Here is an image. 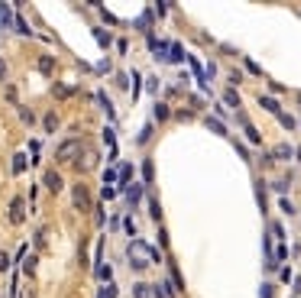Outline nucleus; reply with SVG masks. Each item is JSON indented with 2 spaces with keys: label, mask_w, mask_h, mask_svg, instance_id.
I'll list each match as a JSON object with an SVG mask.
<instances>
[{
  "label": "nucleus",
  "mask_w": 301,
  "mask_h": 298,
  "mask_svg": "<svg viewBox=\"0 0 301 298\" xmlns=\"http://www.w3.org/2000/svg\"><path fill=\"white\" fill-rule=\"evenodd\" d=\"M130 256H133V269H146V262L152 259V262H159L162 256H159V249H152L149 243H142V240H136V243H130Z\"/></svg>",
  "instance_id": "obj_1"
},
{
  "label": "nucleus",
  "mask_w": 301,
  "mask_h": 298,
  "mask_svg": "<svg viewBox=\"0 0 301 298\" xmlns=\"http://www.w3.org/2000/svg\"><path fill=\"white\" fill-rule=\"evenodd\" d=\"M72 204H74L78 214H88L91 211V188H88V185H74L72 188Z\"/></svg>",
  "instance_id": "obj_2"
},
{
  "label": "nucleus",
  "mask_w": 301,
  "mask_h": 298,
  "mask_svg": "<svg viewBox=\"0 0 301 298\" xmlns=\"http://www.w3.org/2000/svg\"><path fill=\"white\" fill-rule=\"evenodd\" d=\"M78 156H81V143H78V140H65V143L56 149V159H58V162H74Z\"/></svg>",
  "instance_id": "obj_3"
},
{
  "label": "nucleus",
  "mask_w": 301,
  "mask_h": 298,
  "mask_svg": "<svg viewBox=\"0 0 301 298\" xmlns=\"http://www.w3.org/2000/svg\"><path fill=\"white\" fill-rule=\"evenodd\" d=\"M98 159H100V152H94V149H81V156L74 159V169H78V172H91L94 165H98Z\"/></svg>",
  "instance_id": "obj_4"
},
{
  "label": "nucleus",
  "mask_w": 301,
  "mask_h": 298,
  "mask_svg": "<svg viewBox=\"0 0 301 298\" xmlns=\"http://www.w3.org/2000/svg\"><path fill=\"white\" fill-rule=\"evenodd\" d=\"M42 185L49 188V195H58L62 191V175L56 169H46V175H42Z\"/></svg>",
  "instance_id": "obj_5"
},
{
  "label": "nucleus",
  "mask_w": 301,
  "mask_h": 298,
  "mask_svg": "<svg viewBox=\"0 0 301 298\" xmlns=\"http://www.w3.org/2000/svg\"><path fill=\"white\" fill-rule=\"evenodd\" d=\"M10 220H13V224H23V220H26V207H23V198H13L10 201Z\"/></svg>",
  "instance_id": "obj_6"
},
{
  "label": "nucleus",
  "mask_w": 301,
  "mask_h": 298,
  "mask_svg": "<svg viewBox=\"0 0 301 298\" xmlns=\"http://www.w3.org/2000/svg\"><path fill=\"white\" fill-rule=\"evenodd\" d=\"M117 182H123V188L133 185V165H130V162H120L117 165Z\"/></svg>",
  "instance_id": "obj_7"
},
{
  "label": "nucleus",
  "mask_w": 301,
  "mask_h": 298,
  "mask_svg": "<svg viewBox=\"0 0 301 298\" xmlns=\"http://www.w3.org/2000/svg\"><path fill=\"white\" fill-rule=\"evenodd\" d=\"M259 104H262V107L269 110V114H276V117L282 114V104H278L276 98H269V94H262V98H259Z\"/></svg>",
  "instance_id": "obj_8"
},
{
  "label": "nucleus",
  "mask_w": 301,
  "mask_h": 298,
  "mask_svg": "<svg viewBox=\"0 0 301 298\" xmlns=\"http://www.w3.org/2000/svg\"><path fill=\"white\" fill-rule=\"evenodd\" d=\"M26 169H30V159H26L23 152H16V156H13V175H23Z\"/></svg>",
  "instance_id": "obj_9"
},
{
  "label": "nucleus",
  "mask_w": 301,
  "mask_h": 298,
  "mask_svg": "<svg viewBox=\"0 0 301 298\" xmlns=\"http://www.w3.org/2000/svg\"><path fill=\"white\" fill-rule=\"evenodd\" d=\"M0 26H13V7L10 4H0Z\"/></svg>",
  "instance_id": "obj_10"
},
{
  "label": "nucleus",
  "mask_w": 301,
  "mask_h": 298,
  "mask_svg": "<svg viewBox=\"0 0 301 298\" xmlns=\"http://www.w3.org/2000/svg\"><path fill=\"white\" fill-rule=\"evenodd\" d=\"M149 49H152V52H156V59H166V49H168V46H166V43H162V39H156V36H149Z\"/></svg>",
  "instance_id": "obj_11"
},
{
  "label": "nucleus",
  "mask_w": 301,
  "mask_h": 298,
  "mask_svg": "<svg viewBox=\"0 0 301 298\" xmlns=\"http://www.w3.org/2000/svg\"><path fill=\"white\" fill-rule=\"evenodd\" d=\"M123 195H126V201H130V204H140L142 188H140V185H130V188H123Z\"/></svg>",
  "instance_id": "obj_12"
},
{
  "label": "nucleus",
  "mask_w": 301,
  "mask_h": 298,
  "mask_svg": "<svg viewBox=\"0 0 301 298\" xmlns=\"http://www.w3.org/2000/svg\"><path fill=\"white\" fill-rule=\"evenodd\" d=\"M42 130H46V133H56V130H58V114H46L42 117Z\"/></svg>",
  "instance_id": "obj_13"
},
{
  "label": "nucleus",
  "mask_w": 301,
  "mask_h": 298,
  "mask_svg": "<svg viewBox=\"0 0 301 298\" xmlns=\"http://www.w3.org/2000/svg\"><path fill=\"white\" fill-rule=\"evenodd\" d=\"M39 72L52 75V72H56V59H52V55H42V59H39Z\"/></svg>",
  "instance_id": "obj_14"
},
{
  "label": "nucleus",
  "mask_w": 301,
  "mask_h": 298,
  "mask_svg": "<svg viewBox=\"0 0 301 298\" xmlns=\"http://www.w3.org/2000/svg\"><path fill=\"white\" fill-rule=\"evenodd\" d=\"M224 104H227V107H240V94H236V88H227V91H224Z\"/></svg>",
  "instance_id": "obj_15"
},
{
  "label": "nucleus",
  "mask_w": 301,
  "mask_h": 298,
  "mask_svg": "<svg viewBox=\"0 0 301 298\" xmlns=\"http://www.w3.org/2000/svg\"><path fill=\"white\" fill-rule=\"evenodd\" d=\"M168 49H172V52H168V55H166V59H168V62H184V49H182V46H178V43H172V46H168Z\"/></svg>",
  "instance_id": "obj_16"
},
{
  "label": "nucleus",
  "mask_w": 301,
  "mask_h": 298,
  "mask_svg": "<svg viewBox=\"0 0 301 298\" xmlns=\"http://www.w3.org/2000/svg\"><path fill=\"white\" fill-rule=\"evenodd\" d=\"M23 269H26V275L32 279V275H36V256H30V253H26V256H23Z\"/></svg>",
  "instance_id": "obj_17"
},
{
  "label": "nucleus",
  "mask_w": 301,
  "mask_h": 298,
  "mask_svg": "<svg viewBox=\"0 0 301 298\" xmlns=\"http://www.w3.org/2000/svg\"><path fill=\"white\" fill-rule=\"evenodd\" d=\"M20 120H23L26 127H32V123H36V114H32L30 107H20Z\"/></svg>",
  "instance_id": "obj_18"
},
{
  "label": "nucleus",
  "mask_w": 301,
  "mask_h": 298,
  "mask_svg": "<svg viewBox=\"0 0 301 298\" xmlns=\"http://www.w3.org/2000/svg\"><path fill=\"white\" fill-rule=\"evenodd\" d=\"M208 127L214 130V133H220V136H227V127H224L220 120H217V117H208Z\"/></svg>",
  "instance_id": "obj_19"
},
{
  "label": "nucleus",
  "mask_w": 301,
  "mask_h": 298,
  "mask_svg": "<svg viewBox=\"0 0 301 298\" xmlns=\"http://www.w3.org/2000/svg\"><path fill=\"white\" fill-rule=\"evenodd\" d=\"M278 120H282V127H285V130H295V127H298V120H295L292 114H285V110L278 114Z\"/></svg>",
  "instance_id": "obj_20"
},
{
  "label": "nucleus",
  "mask_w": 301,
  "mask_h": 298,
  "mask_svg": "<svg viewBox=\"0 0 301 298\" xmlns=\"http://www.w3.org/2000/svg\"><path fill=\"white\" fill-rule=\"evenodd\" d=\"M292 156H295V149H292V146H285V143H282V146H276V159H292Z\"/></svg>",
  "instance_id": "obj_21"
},
{
  "label": "nucleus",
  "mask_w": 301,
  "mask_h": 298,
  "mask_svg": "<svg viewBox=\"0 0 301 298\" xmlns=\"http://www.w3.org/2000/svg\"><path fill=\"white\" fill-rule=\"evenodd\" d=\"M13 26H16V33H23V36H30V33H32V30H30V23H26L23 17H16V20H13Z\"/></svg>",
  "instance_id": "obj_22"
},
{
  "label": "nucleus",
  "mask_w": 301,
  "mask_h": 298,
  "mask_svg": "<svg viewBox=\"0 0 301 298\" xmlns=\"http://www.w3.org/2000/svg\"><path fill=\"white\" fill-rule=\"evenodd\" d=\"M133 295H136V298H149V295H152V288H149L146 282H140V285L133 288Z\"/></svg>",
  "instance_id": "obj_23"
},
{
  "label": "nucleus",
  "mask_w": 301,
  "mask_h": 298,
  "mask_svg": "<svg viewBox=\"0 0 301 298\" xmlns=\"http://www.w3.org/2000/svg\"><path fill=\"white\" fill-rule=\"evenodd\" d=\"M152 175H156V169H152V159H146V162H142V178H146V182H152Z\"/></svg>",
  "instance_id": "obj_24"
},
{
  "label": "nucleus",
  "mask_w": 301,
  "mask_h": 298,
  "mask_svg": "<svg viewBox=\"0 0 301 298\" xmlns=\"http://www.w3.org/2000/svg\"><path fill=\"white\" fill-rule=\"evenodd\" d=\"M94 36H98V43H100V46H110V43H114L107 30H94Z\"/></svg>",
  "instance_id": "obj_25"
},
{
  "label": "nucleus",
  "mask_w": 301,
  "mask_h": 298,
  "mask_svg": "<svg viewBox=\"0 0 301 298\" xmlns=\"http://www.w3.org/2000/svg\"><path fill=\"white\" fill-rule=\"evenodd\" d=\"M74 94V88H68V85H56V98H72Z\"/></svg>",
  "instance_id": "obj_26"
},
{
  "label": "nucleus",
  "mask_w": 301,
  "mask_h": 298,
  "mask_svg": "<svg viewBox=\"0 0 301 298\" xmlns=\"http://www.w3.org/2000/svg\"><path fill=\"white\" fill-rule=\"evenodd\" d=\"M246 140H250V143H259L262 136H259V130H256V127H250V123H246Z\"/></svg>",
  "instance_id": "obj_27"
},
{
  "label": "nucleus",
  "mask_w": 301,
  "mask_h": 298,
  "mask_svg": "<svg viewBox=\"0 0 301 298\" xmlns=\"http://www.w3.org/2000/svg\"><path fill=\"white\" fill-rule=\"evenodd\" d=\"M114 182H117V169H107L104 172V185H107V188H114Z\"/></svg>",
  "instance_id": "obj_28"
},
{
  "label": "nucleus",
  "mask_w": 301,
  "mask_h": 298,
  "mask_svg": "<svg viewBox=\"0 0 301 298\" xmlns=\"http://www.w3.org/2000/svg\"><path fill=\"white\" fill-rule=\"evenodd\" d=\"M156 120H168V107L166 104H156Z\"/></svg>",
  "instance_id": "obj_29"
},
{
  "label": "nucleus",
  "mask_w": 301,
  "mask_h": 298,
  "mask_svg": "<svg viewBox=\"0 0 301 298\" xmlns=\"http://www.w3.org/2000/svg\"><path fill=\"white\" fill-rule=\"evenodd\" d=\"M16 298H36V285H32V282H30V285H26L23 292H16Z\"/></svg>",
  "instance_id": "obj_30"
},
{
  "label": "nucleus",
  "mask_w": 301,
  "mask_h": 298,
  "mask_svg": "<svg viewBox=\"0 0 301 298\" xmlns=\"http://www.w3.org/2000/svg\"><path fill=\"white\" fill-rule=\"evenodd\" d=\"M98 279H104L110 285V266H98Z\"/></svg>",
  "instance_id": "obj_31"
},
{
  "label": "nucleus",
  "mask_w": 301,
  "mask_h": 298,
  "mask_svg": "<svg viewBox=\"0 0 301 298\" xmlns=\"http://www.w3.org/2000/svg\"><path fill=\"white\" fill-rule=\"evenodd\" d=\"M149 214H152V220H159V217H162V207L152 201V204H149Z\"/></svg>",
  "instance_id": "obj_32"
},
{
  "label": "nucleus",
  "mask_w": 301,
  "mask_h": 298,
  "mask_svg": "<svg viewBox=\"0 0 301 298\" xmlns=\"http://www.w3.org/2000/svg\"><path fill=\"white\" fill-rule=\"evenodd\" d=\"M285 256H288V249H285V243H278V246H276V262L285 259Z\"/></svg>",
  "instance_id": "obj_33"
},
{
  "label": "nucleus",
  "mask_w": 301,
  "mask_h": 298,
  "mask_svg": "<svg viewBox=\"0 0 301 298\" xmlns=\"http://www.w3.org/2000/svg\"><path fill=\"white\" fill-rule=\"evenodd\" d=\"M272 295H276V288H272V285H262V288H259V298H272Z\"/></svg>",
  "instance_id": "obj_34"
},
{
  "label": "nucleus",
  "mask_w": 301,
  "mask_h": 298,
  "mask_svg": "<svg viewBox=\"0 0 301 298\" xmlns=\"http://www.w3.org/2000/svg\"><path fill=\"white\" fill-rule=\"evenodd\" d=\"M6 269H10V256L0 253V272H6Z\"/></svg>",
  "instance_id": "obj_35"
},
{
  "label": "nucleus",
  "mask_w": 301,
  "mask_h": 298,
  "mask_svg": "<svg viewBox=\"0 0 301 298\" xmlns=\"http://www.w3.org/2000/svg\"><path fill=\"white\" fill-rule=\"evenodd\" d=\"M246 68H250L252 75H262V68H259V65H256V62H252V59H246Z\"/></svg>",
  "instance_id": "obj_36"
},
{
  "label": "nucleus",
  "mask_w": 301,
  "mask_h": 298,
  "mask_svg": "<svg viewBox=\"0 0 301 298\" xmlns=\"http://www.w3.org/2000/svg\"><path fill=\"white\" fill-rule=\"evenodd\" d=\"M278 204H282V211H285V214H295V207H292V201H288V198H282Z\"/></svg>",
  "instance_id": "obj_37"
},
{
  "label": "nucleus",
  "mask_w": 301,
  "mask_h": 298,
  "mask_svg": "<svg viewBox=\"0 0 301 298\" xmlns=\"http://www.w3.org/2000/svg\"><path fill=\"white\" fill-rule=\"evenodd\" d=\"M98 101H100V107H104V110H107V114H110V117H114V107H110V101H107V98H104V94H100V98H98Z\"/></svg>",
  "instance_id": "obj_38"
},
{
  "label": "nucleus",
  "mask_w": 301,
  "mask_h": 298,
  "mask_svg": "<svg viewBox=\"0 0 301 298\" xmlns=\"http://www.w3.org/2000/svg\"><path fill=\"white\" fill-rule=\"evenodd\" d=\"M100 298H117V288H114V285H107L104 292H100Z\"/></svg>",
  "instance_id": "obj_39"
},
{
  "label": "nucleus",
  "mask_w": 301,
  "mask_h": 298,
  "mask_svg": "<svg viewBox=\"0 0 301 298\" xmlns=\"http://www.w3.org/2000/svg\"><path fill=\"white\" fill-rule=\"evenodd\" d=\"M149 136H152V127H146V130L140 133V143H149Z\"/></svg>",
  "instance_id": "obj_40"
},
{
  "label": "nucleus",
  "mask_w": 301,
  "mask_h": 298,
  "mask_svg": "<svg viewBox=\"0 0 301 298\" xmlns=\"http://www.w3.org/2000/svg\"><path fill=\"white\" fill-rule=\"evenodd\" d=\"M36 246H46V227H42V230L36 233Z\"/></svg>",
  "instance_id": "obj_41"
},
{
  "label": "nucleus",
  "mask_w": 301,
  "mask_h": 298,
  "mask_svg": "<svg viewBox=\"0 0 301 298\" xmlns=\"http://www.w3.org/2000/svg\"><path fill=\"white\" fill-rule=\"evenodd\" d=\"M4 75H6V62L0 59V78H4Z\"/></svg>",
  "instance_id": "obj_42"
},
{
  "label": "nucleus",
  "mask_w": 301,
  "mask_h": 298,
  "mask_svg": "<svg viewBox=\"0 0 301 298\" xmlns=\"http://www.w3.org/2000/svg\"><path fill=\"white\" fill-rule=\"evenodd\" d=\"M295 152H298V162H301V146H298V149H295Z\"/></svg>",
  "instance_id": "obj_43"
}]
</instances>
